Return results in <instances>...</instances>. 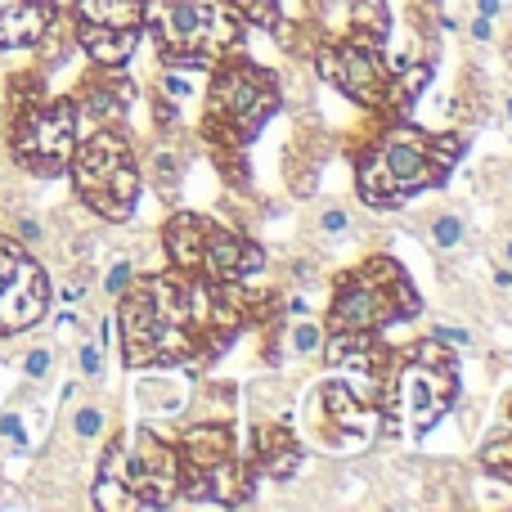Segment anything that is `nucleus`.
I'll return each mask as SVG.
<instances>
[{"instance_id":"11","label":"nucleus","mask_w":512,"mask_h":512,"mask_svg":"<svg viewBox=\"0 0 512 512\" xmlns=\"http://www.w3.org/2000/svg\"><path fill=\"white\" fill-rule=\"evenodd\" d=\"M77 140H81V122H77V108H72L68 95H50V90H45V95L5 108L9 158L36 180L68 176Z\"/></svg>"},{"instance_id":"31","label":"nucleus","mask_w":512,"mask_h":512,"mask_svg":"<svg viewBox=\"0 0 512 512\" xmlns=\"http://www.w3.org/2000/svg\"><path fill=\"white\" fill-rule=\"evenodd\" d=\"M41 221L36 216H18V225H14V239L23 243V248H32V243H41Z\"/></svg>"},{"instance_id":"6","label":"nucleus","mask_w":512,"mask_h":512,"mask_svg":"<svg viewBox=\"0 0 512 512\" xmlns=\"http://www.w3.org/2000/svg\"><path fill=\"white\" fill-rule=\"evenodd\" d=\"M315 72L337 90L342 99H351L360 113H369L373 122H391V117H409V108L418 104V95L432 81V63L409 59L396 63L387 54V45H373L364 36H324L310 50Z\"/></svg>"},{"instance_id":"5","label":"nucleus","mask_w":512,"mask_h":512,"mask_svg":"<svg viewBox=\"0 0 512 512\" xmlns=\"http://www.w3.org/2000/svg\"><path fill=\"white\" fill-rule=\"evenodd\" d=\"M378 418L387 436H427L459 405V355L445 337H418L409 346H382L369 360Z\"/></svg>"},{"instance_id":"29","label":"nucleus","mask_w":512,"mask_h":512,"mask_svg":"<svg viewBox=\"0 0 512 512\" xmlns=\"http://www.w3.org/2000/svg\"><path fill=\"white\" fill-rule=\"evenodd\" d=\"M77 364H81V373H86L90 382H99V373H104V355H99V342H81Z\"/></svg>"},{"instance_id":"13","label":"nucleus","mask_w":512,"mask_h":512,"mask_svg":"<svg viewBox=\"0 0 512 512\" xmlns=\"http://www.w3.org/2000/svg\"><path fill=\"white\" fill-rule=\"evenodd\" d=\"M50 274L14 234H0V337L27 333L50 310Z\"/></svg>"},{"instance_id":"19","label":"nucleus","mask_w":512,"mask_h":512,"mask_svg":"<svg viewBox=\"0 0 512 512\" xmlns=\"http://www.w3.org/2000/svg\"><path fill=\"white\" fill-rule=\"evenodd\" d=\"M99 512H135L131 504V472H126V432L108 441V450L95 463V486H90Z\"/></svg>"},{"instance_id":"7","label":"nucleus","mask_w":512,"mask_h":512,"mask_svg":"<svg viewBox=\"0 0 512 512\" xmlns=\"http://www.w3.org/2000/svg\"><path fill=\"white\" fill-rule=\"evenodd\" d=\"M144 36L153 41L158 68L212 72L243 50L248 23L230 0H144Z\"/></svg>"},{"instance_id":"20","label":"nucleus","mask_w":512,"mask_h":512,"mask_svg":"<svg viewBox=\"0 0 512 512\" xmlns=\"http://www.w3.org/2000/svg\"><path fill=\"white\" fill-rule=\"evenodd\" d=\"M346 32L364 36V41H373V45H387L391 41V9H387V0H351Z\"/></svg>"},{"instance_id":"36","label":"nucleus","mask_w":512,"mask_h":512,"mask_svg":"<svg viewBox=\"0 0 512 512\" xmlns=\"http://www.w3.org/2000/svg\"><path fill=\"white\" fill-rule=\"evenodd\" d=\"M508 122H512V99H508Z\"/></svg>"},{"instance_id":"1","label":"nucleus","mask_w":512,"mask_h":512,"mask_svg":"<svg viewBox=\"0 0 512 512\" xmlns=\"http://www.w3.org/2000/svg\"><path fill=\"white\" fill-rule=\"evenodd\" d=\"M117 342L122 364L144 369H203L216 355L230 351L212 324L207 283L185 274H131L117 292Z\"/></svg>"},{"instance_id":"15","label":"nucleus","mask_w":512,"mask_h":512,"mask_svg":"<svg viewBox=\"0 0 512 512\" xmlns=\"http://www.w3.org/2000/svg\"><path fill=\"white\" fill-rule=\"evenodd\" d=\"M68 99L77 108L81 131H90V126H122L135 104V81L126 77V68H99V63H90L77 86L68 90Z\"/></svg>"},{"instance_id":"37","label":"nucleus","mask_w":512,"mask_h":512,"mask_svg":"<svg viewBox=\"0 0 512 512\" xmlns=\"http://www.w3.org/2000/svg\"><path fill=\"white\" fill-rule=\"evenodd\" d=\"M508 261H512V239H508Z\"/></svg>"},{"instance_id":"2","label":"nucleus","mask_w":512,"mask_h":512,"mask_svg":"<svg viewBox=\"0 0 512 512\" xmlns=\"http://www.w3.org/2000/svg\"><path fill=\"white\" fill-rule=\"evenodd\" d=\"M468 135L463 131H423L409 117L373 122L355 135V194L373 212H396L409 198L432 194L459 167Z\"/></svg>"},{"instance_id":"8","label":"nucleus","mask_w":512,"mask_h":512,"mask_svg":"<svg viewBox=\"0 0 512 512\" xmlns=\"http://www.w3.org/2000/svg\"><path fill=\"white\" fill-rule=\"evenodd\" d=\"M68 180L77 203L86 212H95L99 221L108 225L131 221L135 203L144 194V167L126 126H90V131H81L68 162Z\"/></svg>"},{"instance_id":"16","label":"nucleus","mask_w":512,"mask_h":512,"mask_svg":"<svg viewBox=\"0 0 512 512\" xmlns=\"http://www.w3.org/2000/svg\"><path fill=\"white\" fill-rule=\"evenodd\" d=\"M301 459H306V450H301L297 432H292L283 418L256 423V432H252V454H248L256 481H265V477H270V481L297 477V472H301Z\"/></svg>"},{"instance_id":"35","label":"nucleus","mask_w":512,"mask_h":512,"mask_svg":"<svg viewBox=\"0 0 512 512\" xmlns=\"http://www.w3.org/2000/svg\"><path fill=\"white\" fill-rule=\"evenodd\" d=\"M0 131H5V104H0Z\"/></svg>"},{"instance_id":"9","label":"nucleus","mask_w":512,"mask_h":512,"mask_svg":"<svg viewBox=\"0 0 512 512\" xmlns=\"http://www.w3.org/2000/svg\"><path fill=\"white\" fill-rule=\"evenodd\" d=\"M180 454V499L212 508H243L256 495V472L239 450V432L230 418H198L176 432Z\"/></svg>"},{"instance_id":"21","label":"nucleus","mask_w":512,"mask_h":512,"mask_svg":"<svg viewBox=\"0 0 512 512\" xmlns=\"http://www.w3.org/2000/svg\"><path fill=\"white\" fill-rule=\"evenodd\" d=\"M144 171H149L153 189H158L162 198H176L180 180H185V158H180V149H171V144H158V149L149 153V162H140Z\"/></svg>"},{"instance_id":"10","label":"nucleus","mask_w":512,"mask_h":512,"mask_svg":"<svg viewBox=\"0 0 512 512\" xmlns=\"http://www.w3.org/2000/svg\"><path fill=\"white\" fill-rule=\"evenodd\" d=\"M162 256H167V270L198 283H239L265 274L261 243L221 225L216 216L185 212V207H176L162 221Z\"/></svg>"},{"instance_id":"18","label":"nucleus","mask_w":512,"mask_h":512,"mask_svg":"<svg viewBox=\"0 0 512 512\" xmlns=\"http://www.w3.org/2000/svg\"><path fill=\"white\" fill-rule=\"evenodd\" d=\"M315 400H319V432H324L333 445H346L364 432L369 409L360 405V396L351 391V382H324Z\"/></svg>"},{"instance_id":"4","label":"nucleus","mask_w":512,"mask_h":512,"mask_svg":"<svg viewBox=\"0 0 512 512\" xmlns=\"http://www.w3.org/2000/svg\"><path fill=\"white\" fill-rule=\"evenodd\" d=\"M279 108H283L279 72L248 59L243 50L207 72V95L203 108H198V140H203L207 158L216 162V171L234 189H248L252 180L248 149Z\"/></svg>"},{"instance_id":"28","label":"nucleus","mask_w":512,"mask_h":512,"mask_svg":"<svg viewBox=\"0 0 512 512\" xmlns=\"http://www.w3.org/2000/svg\"><path fill=\"white\" fill-rule=\"evenodd\" d=\"M346 230H351V216L337 203H324V212H319V234H324V239H342Z\"/></svg>"},{"instance_id":"17","label":"nucleus","mask_w":512,"mask_h":512,"mask_svg":"<svg viewBox=\"0 0 512 512\" xmlns=\"http://www.w3.org/2000/svg\"><path fill=\"white\" fill-rule=\"evenodd\" d=\"M54 18V0H0V50H32Z\"/></svg>"},{"instance_id":"22","label":"nucleus","mask_w":512,"mask_h":512,"mask_svg":"<svg viewBox=\"0 0 512 512\" xmlns=\"http://www.w3.org/2000/svg\"><path fill=\"white\" fill-rule=\"evenodd\" d=\"M477 459H481V468H486V477L512 486V432H495L486 445H481Z\"/></svg>"},{"instance_id":"34","label":"nucleus","mask_w":512,"mask_h":512,"mask_svg":"<svg viewBox=\"0 0 512 512\" xmlns=\"http://www.w3.org/2000/svg\"><path fill=\"white\" fill-rule=\"evenodd\" d=\"M499 9H504V0H477V14L481 18H499Z\"/></svg>"},{"instance_id":"30","label":"nucleus","mask_w":512,"mask_h":512,"mask_svg":"<svg viewBox=\"0 0 512 512\" xmlns=\"http://www.w3.org/2000/svg\"><path fill=\"white\" fill-rule=\"evenodd\" d=\"M131 274H135V270H131V261H117V265H113V270H108V274H104V292H108V297H113V301H117V292H122V288H126V283H131Z\"/></svg>"},{"instance_id":"12","label":"nucleus","mask_w":512,"mask_h":512,"mask_svg":"<svg viewBox=\"0 0 512 512\" xmlns=\"http://www.w3.org/2000/svg\"><path fill=\"white\" fill-rule=\"evenodd\" d=\"M68 27L90 63L126 68L144 41V0H72Z\"/></svg>"},{"instance_id":"25","label":"nucleus","mask_w":512,"mask_h":512,"mask_svg":"<svg viewBox=\"0 0 512 512\" xmlns=\"http://www.w3.org/2000/svg\"><path fill=\"white\" fill-rule=\"evenodd\" d=\"M23 373L27 382H45L54 373V346H32V351L23 355Z\"/></svg>"},{"instance_id":"32","label":"nucleus","mask_w":512,"mask_h":512,"mask_svg":"<svg viewBox=\"0 0 512 512\" xmlns=\"http://www.w3.org/2000/svg\"><path fill=\"white\" fill-rule=\"evenodd\" d=\"M0 436H5V441H14L18 450H23L27 445V432H23V418L18 414H0Z\"/></svg>"},{"instance_id":"26","label":"nucleus","mask_w":512,"mask_h":512,"mask_svg":"<svg viewBox=\"0 0 512 512\" xmlns=\"http://www.w3.org/2000/svg\"><path fill=\"white\" fill-rule=\"evenodd\" d=\"M72 432H77V441H95V436L104 432V409L81 405L77 414H72Z\"/></svg>"},{"instance_id":"27","label":"nucleus","mask_w":512,"mask_h":512,"mask_svg":"<svg viewBox=\"0 0 512 512\" xmlns=\"http://www.w3.org/2000/svg\"><path fill=\"white\" fill-rule=\"evenodd\" d=\"M432 243L436 248H459L463 243V221L459 216H436L432 221Z\"/></svg>"},{"instance_id":"24","label":"nucleus","mask_w":512,"mask_h":512,"mask_svg":"<svg viewBox=\"0 0 512 512\" xmlns=\"http://www.w3.org/2000/svg\"><path fill=\"white\" fill-rule=\"evenodd\" d=\"M283 346H292L297 355H319L324 351V319H306L297 315L288 328V337H283Z\"/></svg>"},{"instance_id":"14","label":"nucleus","mask_w":512,"mask_h":512,"mask_svg":"<svg viewBox=\"0 0 512 512\" xmlns=\"http://www.w3.org/2000/svg\"><path fill=\"white\" fill-rule=\"evenodd\" d=\"M126 472H131V504L135 512H158L180 504V454L176 441L158 436L153 427H135L126 436Z\"/></svg>"},{"instance_id":"33","label":"nucleus","mask_w":512,"mask_h":512,"mask_svg":"<svg viewBox=\"0 0 512 512\" xmlns=\"http://www.w3.org/2000/svg\"><path fill=\"white\" fill-rule=\"evenodd\" d=\"M490 23H495V18H481L477 14V23H472V36H477V41H490V32H495Z\"/></svg>"},{"instance_id":"23","label":"nucleus","mask_w":512,"mask_h":512,"mask_svg":"<svg viewBox=\"0 0 512 512\" xmlns=\"http://www.w3.org/2000/svg\"><path fill=\"white\" fill-rule=\"evenodd\" d=\"M234 9H239V18L248 27H261V32H270V36H279V27H283V0H230Z\"/></svg>"},{"instance_id":"3","label":"nucleus","mask_w":512,"mask_h":512,"mask_svg":"<svg viewBox=\"0 0 512 512\" xmlns=\"http://www.w3.org/2000/svg\"><path fill=\"white\" fill-rule=\"evenodd\" d=\"M418 315H423V297H418L405 265L387 252L364 256L360 265H351L333 283V297L324 310V351L319 355L328 364H369L382 333L396 324H414Z\"/></svg>"}]
</instances>
